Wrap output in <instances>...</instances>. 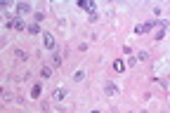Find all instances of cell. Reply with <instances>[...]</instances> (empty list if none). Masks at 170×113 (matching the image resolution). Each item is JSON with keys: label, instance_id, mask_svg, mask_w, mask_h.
<instances>
[{"label": "cell", "instance_id": "6da1fadb", "mask_svg": "<svg viewBox=\"0 0 170 113\" xmlns=\"http://www.w3.org/2000/svg\"><path fill=\"white\" fill-rule=\"evenodd\" d=\"M43 43H45V47H47V50H54V38H52V33H43Z\"/></svg>", "mask_w": 170, "mask_h": 113}, {"label": "cell", "instance_id": "7a4b0ae2", "mask_svg": "<svg viewBox=\"0 0 170 113\" xmlns=\"http://www.w3.org/2000/svg\"><path fill=\"white\" fill-rule=\"evenodd\" d=\"M52 97H54V101H62L64 97H66V87H57L52 92Z\"/></svg>", "mask_w": 170, "mask_h": 113}, {"label": "cell", "instance_id": "3957f363", "mask_svg": "<svg viewBox=\"0 0 170 113\" xmlns=\"http://www.w3.org/2000/svg\"><path fill=\"white\" fill-rule=\"evenodd\" d=\"M104 92H107V97H114V94H118V87L114 83H107L104 85Z\"/></svg>", "mask_w": 170, "mask_h": 113}, {"label": "cell", "instance_id": "277c9868", "mask_svg": "<svg viewBox=\"0 0 170 113\" xmlns=\"http://www.w3.org/2000/svg\"><path fill=\"white\" fill-rule=\"evenodd\" d=\"M31 12V5L28 2H19L17 5V14H28Z\"/></svg>", "mask_w": 170, "mask_h": 113}, {"label": "cell", "instance_id": "5b68a950", "mask_svg": "<svg viewBox=\"0 0 170 113\" xmlns=\"http://www.w3.org/2000/svg\"><path fill=\"white\" fill-rule=\"evenodd\" d=\"M40 94H43V85H40V83H36V85H33V90H31V97H33V99H38Z\"/></svg>", "mask_w": 170, "mask_h": 113}, {"label": "cell", "instance_id": "8992f818", "mask_svg": "<svg viewBox=\"0 0 170 113\" xmlns=\"http://www.w3.org/2000/svg\"><path fill=\"white\" fill-rule=\"evenodd\" d=\"M114 71H116V73H123V71H125V64H123L121 59H116L114 61Z\"/></svg>", "mask_w": 170, "mask_h": 113}, {"label": "cell", "instance_id": "52a82bcc", "mask_svg": "<svg viewBox=\"0 0 170 113\" xmlns=\"http://www.w3.org/2000/svg\"><path fill=\"white\" fill-rule=\"evenodd\" d=\"M40 78H52V69L50 66H43L40 69Z\"/></svg>", "mask_w": 170, "mask_h": 113}, {"label": "cell", "instance_id": "ba28073f", "mask_svg": "<svg viewBox=\"0 0 170 113\" xmlns=\"http://www.w3.org/2000/svg\"><path fill=\"white\" fill-rule=\"evenodd\" d=\"M52 64H54V66H57V69L62 66V57H59V54H57V52L52 54Z\"/></svg>", "mask_w": 170, "mask_h": 113}, {"label": "cell", "instance_id": "9c48e42d", "mask_svg": "<svg viewBox=\"0 0 170 113\" xmlns=\"http://www.w3.org/2000/svg\"><path fill=\"white\" fill-rule=\"evenodd\" d=\"M14 57H17L19 61H24V59H26V52H24V50H17V52H14Z\"/></svg>", "mask_w": 170, "mask_h": 113}, {"label": "cell", "instance_id": "30bf717a", "mask_svg": "<svg viewBox=\"0 0 170 113\" xmlns=\"http://www.w3.org/2000/svg\"><path fill=\"white\" fill-rule=\"evenodd\" d=\"M38 31H40V26H38V24H31V26H28V33H33V35H36Z\"/></svg>", "mask_w": 170, "mask_h": 113}, {"label": "cell", "instance_id": "8fae6325", "mask_svg": "<svg viewBox=\"0 0 170 113\" xmlns=\"http://www.w3.org/2000/svg\"><path fill=\"white\" fill-rule=\"evenodd\" d=\"M14 28H17V31H24V21H21V19H17V21H14Z\"/></svg>", "mask_w": 170, "mask_h": 113}, {"label": "cell", "instance_id": "7c38bea8", "mask_svg": "<svg viewBox=\"0 0 170 113\" xmlns=\"http://www.w3.org/2000/svg\"><path fill=\"white\" fill-rule=\"evenodd\" d=\"M73 78H76V80H83V78H85V71H76V76H73Z\"/></svg>", "mask_w": 170, "mask_h": 113}, {"label": "cell", "instance_id": "4fadbf2b", "mask_svg": "<svg viewBox=\"0 0 170 113\" xmlns=\"http://www.w3.org/2000/svg\"><path fill=\"white\" fill-rule=\"evenodd\" d=\"M154 38H156V40H163V38H165V31H163V28H161V31H158V33L154 35Z\"/></svg>", "mask_w": 170, "mask_h": 113}, {"label": "cell", "instance_id": "5bb4252c", "mask_svg": "<svg viewBox=\"0 0 170 113\" xmlns=\"http://www.w3.org/2000/svg\"><path fill=\"white\" fill-rule=\"evenodd\" d=\"M137 59H142V61H146V59H149V54H146V52H139V54H137Z\"/></svg>", "mask_w": 170, "mask_h": 113}, {"label": "cell", "instance_id": "9a60e30c", "mask_svg": "<svg viewBox=\"0 0 170 113\" xmlns=\"http://www.w3.org/2000/svg\"><path fill=\"white\" fill-rule=\"evenodd\" d=\"M0 94H2V90H0Z\"/></svg>", "mask_w": 170, "mask_h": 113}]
</instances>
